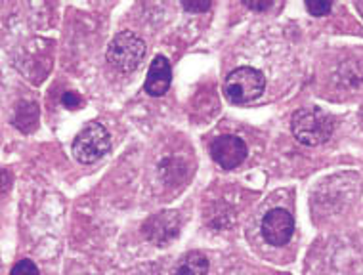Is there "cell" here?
I'll list each match as a JSON object with an SVG mask.
<instances>
[{
	"instance_id": "3957f363",
	"label": "cell",
	"mask_w": 363,
	"mask_h": 275,
	"mask_svg": "<svg viewBox=\"0 0 363 275\" xmlns=\"http://www.w3.org/2000/svg\"><path fill=\"white\" fill-rule=\"evenodd\" d=\"M145 43L132 31H121L107 46V63L121 73H132L145 57Z\"/></svg>"
},
{
	"instance_id": "ba28073f",
	"label": "cell",
	"mask_w": 363,
	"mask_h": 275,
	"mask_svg": "<svg viewBox=\"0 0 363 275\" xmlns=\"http://www.w3.org/2000/svg\"><path fill=\"white\" fill-rule=\"evenodd\" d=\"M170 84H172V67H170V62L164 56H155L150 65L147 77H145V94L153 96V98H161V96L169 92Z\"/></svg>"
},
{
	"instance_id": "8fae6325",
	"label": "cell",
	"mask_w": 363,
	"mask_h": 275,
	"mask_svg": "<svg viewBox=\"0 0 363 275\" xmlns=\"http://www.w3.org/2000/svg\"><path fill=\"white\" fill-rule=\"evenodd\" d=\"M10 275H40V271H38L37 264L26 258V260H19V262L13 266Z\"/></svg>"
},
{
	"instance_id": "52a82bcc",
	"label": "cell",
	"mask_w": 363,
	"mask_h": 275,
	"mask_svg": "<svg viewBox=\"0 0 363 275\" xmlns=\"http://www.w3.org/2000/svg\"><path fill=\"white\" fill-rule=\"evenodd\" d=\"M249 155L247 144L239 136L225 134V136L214 138L211 142V157L214 163L220 164L224 170L238 169Z\"/></svg>"
},
{
	"instance_id": "30bf717a",
	"label": "cell",
	"mask_w": 363,
	"mask_h": 275,
	"mask_svg": "<svg viewBox=\"0 0 363 275\" xmlns=\"http://www.w3.org/2000/svg\"><path fill=\"white\" fill-rule=\"evenodd\" d=\"M38 123V106L37 103H19L18 111H16V126L21 132H31L37 128Z\"/></svg>"
},
{
	"instance_id": "4fadbf2b",
	"label": "cell",
	"mask_w": 363,
	"mask_h": 275,
	"mask_svg": "<svg viewBox=\"0 0 363 275\" xmlns=\"http://www.w3.org/2000/svg\"><path fill=\"white\" fill-rule=\"evenodd\" d=\"M62 103L67 109H81L82 106V98L77 92H65L62 98Z\"/></svg>"
},
{
	"instance_id": "5bb4252c",
	"label": "cell",
	"mask_w": 363,
	"mask_h": 275,
	"mask_svg": "<svg viewBox=\"0 0 363 275\" xmlns=\"http://www.w3.org/2000/svg\"><path fill=\"white\" fill-rule=\"evenodd\" d=\"M182 6H184V10H188V12H208L211 10V2H188V0H184L182 2Z\"/></svg>"
},
{
	"instance_id": "277c9868",
	"label": "cell",
	"mask_w": 363,
	"mask_h": 275,
	"mask_svg": "<svg viewBox=\"0 0 363 275\" xmlns=\"http://www.w3.org/2000/svg\"><path fill=\"white\" fill-rule=\"evenodd\" d=\"M71 150L79 163L92 164L111 151V134L101 123H90L77 134Z\"/></svg>"
},
{
	"instance_id": "9c48e42d",
	"label": "cell",
	"mask_w": 363,
	"mask_h": 275,
	"mask_svg": "<svg viewBox=\"0 0 363 275\" xmlns=\"http://www.w3.org/2000/svg\"><path fill=\"white\" fill-rule=\"evenodd\" d=\"M170 275H208V260L201 250H189L174 264Z\"/></svg>"
},
{
	"instance_id": "7c38bea8",
	"label": "cell",
	"mask_w": 363,
	"mask_h": 275,
	"mask_svg": "<svg viewBox=\"0 0 363 275\" xmlns=\"http://www.w3.org/2000/svg\"><path fill=\"white\" fill-rule=\"evenodd\" d=\"M333 4L331 2H321V0H318V2H312V0H308L306 2V10L312 16H315V18H321V16H327V13L331 12Z\"/></svg>"
},
{
	"instance_id": "8992f818",
	"label": "cell",
	"mask_w": 363,
	"mask_h": 275,
	"mask_svg": "<svg viewBox=\"0 0 363 275\" xmlns=\"http://www.w3.org/2000/svg\"><path fill=\"white\" fill-rule=\"evenodd\" d=\"M264 241L272 247H285L293 239L294 218L285 208H272L262 218L260 225Z\"/></svg>"
},
{
	"instance_id": "6da1fadb",
	"label": "cell",
	"mask_w": 363,
	"mask_h": 275,
	"mask_svg": "<svg viewBox=\"0 0 363 275\" xmlns=\"http://www.w3.org/2000/svg\"><path fill=\"white\" fill-rule=\"evenodd\" d=\"M335 126H337L335 117L320 107H302L298 111H294L291 119L293 136L302 145H310V147L329 142Z\"/></svg>"
},
{
	"instance_id": "7a4b0ae2",
	"label": "cell",
	"mask_w": 363,
	"mask_h": 275,
	"mask_svg": "<svg viewBox=\"0 0 363 275\" xmlns=\"http://www.w3.org/2000/svg\"><path fill=\"white\" fill-rule=\"evenodd\" d=\"M264 88H266V77L262 71L247 65L233 69L224 81L225 98L235 106H245L258 100L264 94Z\"/></svg>"
},
{
	"instance_id": "9a60e30c",
	"label": "cell",
	"mask_w": 363,
	"mask_h": 275,
	"mask_svg": "<svg viewBox=\"0 0 363 275\" xmlns=\"http://www.w3.org/2000/svg\"><path fill=\"white\" fill-rule=\"evenodd\" d=\"M272 0H266V2H251V0H245V6H249L251 10H258V12H264V10H268L272 8Z\"/></svg>"
},
{
	"instance_id": "5b68a950",
	"label": "cell",
	"mask_w": 363,
	"mask_h": 275,
	"mask_svg": "<svg viewBox=\"0 0 363 275\" xmlns=\"http://www.w3.org/2000/svg\"><path fill=\"white\" fill-rule=\"evenodd\" d=\"M182 220L176 211H161L145 220L142 225L144 237L157 247H164L180 235Z\"/></svg>"
}]
</instances>
